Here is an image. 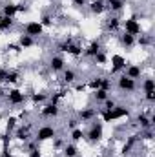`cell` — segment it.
<instances>
[{
    "label": "cell",
    "instance_id": "cell-8",
    "mask_svg": "<svg viewBox=\"0 0 155 157\" xmlns=\"http://www.w3.org/2000/svg\"><path fill=\"white\" fill-rule=\"evenodd\" d=\"M13 132H15L13 133L15 139L20 141V143H28V141L33 139V135H31V124H18Z\"/></svg>",
    "mask_w": 155,
    "mask_h": 157
},
{
    "label": "cell",
    "instance_id": "cell-9",
    "mask_svg": "<svg viewBox=\"0 0 155 157\" xmlns=\"http://www.w3.org/2000/svg\"><path fill=\"white\" fill-rule=\"evenodd\" d=\"M117 88H119V91H122V93H131V91H135L137 82H135L133 78L126 77V75L122 73L120 77L117 78Z\"/></svg>",
    "mask_w": 155,
    "mask_h": 157
},
{
    "label": "cell",
    "instance_id": "cell-41",
    "mask_svg": "<svg viewBox=\"0 0 155 157\" xmlns=\"http://www.w3.org/2000/svg\"><path fill=\"white\" fill-rule=\"evenodd\" d=\"M86 4H88V0H71V6H75V7H86Z\"/></svg>",
    "mask_w": 155,
    "mask_h": 157
},
{
    "label": "cell",
    "instance_id": "cell-44",
    "mask_svg": "<svg viewBox=\"0 0 155 157\" xmlns=\"http://www.w3.org/2000/svg\"><path fill=\"white\" fill-rule=\"evenodd\" d=\"M53 141H55V143H53V146H55V148H57V150H59V148H62V146H64V144H62V139H59V137H55V139H53Z\"/></svg>",
    "mask_w": 155,
    "mask_h": 157
},
{
    "label": "cell",
    "instance_id": "cell-27",
    "mask_svg": "<svg viewBox=\"0 0 155 157\" xmlns=\"http://www.w3.org/2000/svg\"><path fill=\"white\" fill-rule=\"evenodd\" d=\"M93 93V99H95V102H99V104H102L108 97H110V91H106V90H95V91H91Z\"/></svg>",
    "mask_w": 155,
    "mask_h": 157
},
{
    "label": "cell",
    "instance_id": "cell-31",
    "mask_svg": "<svg viewBox=\"0 0 155 157\" xmlns=\"http://www.w3.org/2000/svg\"><path fill=\"white\" fill-rule=\"evenodd\" d=\"M18 126V117H15V115H11V117L6 119V132L7 133H13V130Z\"/></svg>",
    "mask_w": 155,
    "mask_h": 157
},
{
    "label": "cell",
    "instance_id": "cell-29",
    "mask_svg": "<svg viewBox=\"0 0 155 157\" xmlns=\"http://www.w3.org/2000/svg\"><path fill=\"white\" fill-rule=\"evenodd\" d=\"M18 80H20V75H18L17 71H13V70H7V71H6L4 82H7V84H18Z\"/></svg>",
    "mask_w": 155,
    "mask_h": 157
},
{
    "label": "cell",
    "instance_id": "cell-43",
    "mask_svg": "<svg viewBox=\"0 0 155 157\" xmlns=\"http://www.w3.org/2000/svg\"><path fill=\"white\" fill-rule=\"evenodd\" d=\"M28 157H42V152H40V148L33 150V152H28Z\"/></svg>",
    "mask_w": 155,
    "mask_h": 157
},
{
    "label": "cell",
    "instance_id": "cell-46",
    "mask_svg": "<svg viewBox=\"0 0 155 157\" xmlns=\"http://www.w3.org/2000/svg\"><path fill=\"white\" fill-rule=\"evenodd\" d=\"M2 17H4V15H2V13H0V20H2Z\"/></svg>",
    "mask_w": 155,
    "mask_h": 157
},
{
    "label": "cell",
    "instance_id": "cell-5",
    "mask_svg": "<svg viewBox=\"0 0 155 157\" xmlns=\"http://www.w3.org/2000/svg\"><path fill=\"white\" fill-rule=\"evenodd\" d=\"M57 137V130L53 128V126H49V124H42L37 128V132H35V135H33V139L37 141V143H46V141H53Z\"/></svg>",
    "mask_w": 155,
    "mask_h": 157
},
{
    "label": "cell",
    "instance_id": "cell-23",
    "mask_svg": "<svg viewBox=\"0 0 155 157\" xmlns=\"http://www.w3.org/2000/svg\"><path fill=\"white\" fill-rule=\"evenodd\" d=\"M17 42H18V46H20L22 49H29V48H35V46H37V40L31 39L29 35H24V33L18 35V40H17Z\"/></svg>",
    "mask_w": 155,
    "mask_h": 157
},
{
    "label": "cell",
    "instance_id": "cell-2",
    "mask_svg": "<svg viewBox=\"0 0 155 157\" xmlns=\"http://www.w3.org/2000/svg\"><path fill=\"white\" fill-rule=\"evenodd\" d=\"M57 49H59L60 53H66V55L75 57V59H78V57L82 55V51H84V48H82L78 42H75L71 37H68L66 40L59 42V44H57Z\"/></svg>",
    "mask_w": 155,
    "mask_h": 157
},
{
    "label": "cell",
    "instance_id": "cell-14",
    "mask_svg": "<svg viewBox=\"0 0 155 157\" xmlns=\"http://www.w3.org/2000/svg\"><path fill=\"white\" fill-rule=\"evenodd\" d=\"M135 122H137V126L141 128V132H144V130H152L153 128V115H146V113H139L137 117H135Z\"/></svg>",
    "mask_w": 155,
    "mask_h": 157
},
{
    "label": "cell",
    "instance_id": "cell-11",
    "mask_svg": "<svg viewBox=\"0 0 155 157\" xmlns=\"http://www.w3.org/2000/svg\"><path fill=\"white\" fill-rule=\"evenodd\" d=\"M47 68L51 73H62L64 68H66V59L62 55H53L47 62Z\"/></svg>",
    "mask_w": 155,
    "mask_h": 157
},
{
    "label": "cell",
    "instance_id": "cell-22",
    "mask_svg": "<svg viewBox=\"0 0 155 157\" xmlns=\"http://www.w3.org/2000/svg\"><path fill=\"white\" fill-rule=\"evenodd\" d=\"M104 2H106V11H112V13L122 11L126 6V0H104Z\"/></svg>",
    "mask_w": 155,
    "mask_h": 157
},
{
    "label": "cell",
    "instance_id": "cell-39",
    "mask_svg": "<svg viewBox=\"0 0 155 157\" xmlns=\"http://www.w3.org/2000/svg\"><path fill=\"white\" fill-rule=\"evenodd\" d=\"M7 51H11V53H20L22 48L18 46V42H9V44H7Z\"/></svg>",
    "mask_w": 155,
    "mask_h": 157
},
{
    "label": "cell",
    "instance_id": "cell-45",
    "mask_svg": "<svg viewBox=\"0 0 155 157\" xmlns=\"http://www.w3.org/2000/svg\"><path fill=\"white\" fill-rule=\"evenodd\" d=\"M86 90V84H77L75 86V91H84Z\"/></svg>",
    "mask_w": 155,
    "mask_h": 157
},
{
    "label": "cell",
    "instance_id": "cell-32",
    "mask_svg": "<svg viewBox=\"0 0 155 157\" xmlns=\"http://www.w3.org/2000/svg\"><path fill=\"white\" fill-rule=\"evenodd\" d=\"M142 91L144 93H148V91H155V80H153V77H146L144 80H142Z\"/></svg>",
    "mask_w": 155,
    "mask_h": 157
},
{
    "label": "cell",
    "instance_id": "cell-1",
    "mask_svg": "<svg viewBox=\"0 0 155 157\" xmlns=\"http://www.w3.org/2000/svg\"><path fill=\"white\" fill-rule=\"evenodd\" d=\"M99 115L102 119V122H115L119 119L130 117V110L126 106H119L117 104L115 108H112V110H100Z\"/></svg>",
    "mask_w": 155,
    "mask_h": 157
},
{
    "label": "cell",
    "instance_id": "cell-42",
    "mask_svg": "<svg viewBox=\"0 0 155 157\" xmlns=\"http://www.w3.org/2000/svg\"><path fill=\"white\" fill-rule=\"evenodd\" d=\"M144 99H146L148 102H155V91H148V93H144Z\"/></svg>",
    "mask_w": 155,
    "mask_h": 157
},
{
    "label": "cell",
    "instance_id": "cell-35",
    "mask_svg": "<svg viewBox=\"0 0 155 157\" xmlns=\"http://www.w3.org/2000/svg\"><path fill=\"white\" fill-rule=\"evenodd\" d=\"M39 22L44 26V29H46V28H51V26H53V15H49V13H44V15L40 17Z\"/></svg>",
    "mask_w": 155,
    "mask_h": 157
},
{
    "label": "cell",
    "instance_id": "cell-26",
    "mask_svg": "<svg viewBox=\"0 0 155 157\" xmlns=\"http://www.w3.org/2000/svg\"><path fill=\"white\" fill-rule=\"evenodd\" d=\"M29 99L33 104H40V102H46L49 99V95L46 91H33V93H29Z\"/></svg>",
    "mask_w": 155,
    "mask_h": 157
},
{
    "label": "cell",
    "instance_id": "cell-20",
    "mask_svg": "<svg viewBox=\"0 0 155 157\" xmlns=\"http://www.w3.org/2000/svg\"><path fill=\"white\" fill-rule=\"evenodd\" d=\"M2 15L4 17H9V18H15L18 15V4H13V2H6L2 6Z\"/></svg>",
    "mask_w": 155,
    "mask_h": 157
},
{
    "label": "cell",
    "instance_id": "cell-6",
    "mask_svg": "<svg viewBox=\"0 0 155 157\" xmlns=\"http://www.w3.org/2000/svg\"><path fill=\"white\" fill-rule=\"evenodd\" d=\"M44 31H46V29H44V26L40 24L39 20H29V22L24 24V31H22V33H24V35H29L31 39L37 40L44 35Z\"/></svg>",
    "mask_w": 155,
    "mask_h": 157
},
{
    "label": "cell",
    "instance_id": "cell-7",
    "mask_svg": "<svg viewBox=\"0 0 155 157\" xmlns=\"http://www.w3.org/2000/svg\"><path fill=\"white\" fill-rule=\"evenodd\" d=\"M26 93L22 91V90H18V88H13V90H9L7 93H6V101H7V104H11V106H22L24 102H26Z\"/></svg>",
    "mask_w": 155,
    "mask_h": 157
},
{
    "label": "cell",
    "instance_id": "cell-49",
    "mask_svg": "<svg viewBox=\"0 0 155 157\" xmlns=\"http://www.w3.org/2000/svg\"><path fill=\"white\" fill-rule=\"evenodd\" d=\"M9 157H15V155H9Z\"/></svg>",
    "mask_w": 155,
    "mask_h": 157
},
{
    "label": "cell",
    "instance_id": "cell-30",
    "mask_svg": "<svg viewBox=\"0 0 155 157\" xmlns=\"http://www.w3.org/2000/svg\"><path fill=\"white\" fill-rule=\"evenodd\" d=\"M70 137H71V143H75L77 144L78 141H84V130L82 128H73V130H70Z\"/></svg>",
    "mask_w": 155,
    "mask_h": 157
},
{
    "label": "cell",
    "instance_id": "cell-18",
    "mask_svg": "<svg viewBox=\"0 0 155 157\" xmlns=\"http://www.w3.org/2000/svg\"><path fill=\"white\" fill-rule=\"evenodd\" d=\"M97 113L99 112L95 108H82L77 113V117L80 119V122H89V121H93V119L97 117Z\"/></svg>",
    "mask_w": 155,
    "mask_h": 157
},
{
    "label": "cell",
    "instance_id": "cell-33",
    "mask_svg": "<svg viewBox=\"0 0 155 157\" xmlns=\"http://www.w3.org/2000/svg\"><path fill=\"white\" fill-rule=\"evenodd\" d=\"M100 82H102V77H93V78H89V80L86 82V88H89L91 91H95V90L100 88Z\"/></svg>",
    "mask_w": 155,
    "mask_h": 157
},
{
    "label": "cell",
    "instance_id": "cell-21",
    "mask_svg": "<svg viewBox=\"0 0 155 157\" xmlns=\"http://www.w3.org/2000/svg\"><path fill=\"white\" fill-rule=\"evenodd\" d=\"M137 141H139V137H137V135H130V137L126 139V143L122 144V148H120V154H122V155H130V154H131V150L135 148Z\"/></svg>",
    "mask_w": 155,
    "mask_h": 157
},
{
    "label": "cell",
    "instance_id": "cell-48",
    "mask_svg": "<svg viewBox=\"0 0 155 157\" xmlns=\"http://www.w3.org/2000/svg\"><path fill=\"white\" fill-rule=\"evenodd\" d=\"M141 157H146V155H141Z\"/></svg>",
    "mask_w": 155,
    "mask_h": 157
},
{
    "label": "cell",
    "instance_id": "cell-12",
    "mask_svg": "<svg viewBox=\"0 0 155 157\" xmlns=\"http://www.w3.org/2000/svg\"><path fill=\"white\" fill-rule=\"evenodd\" d=\"M40 115L44 119H55L60 115V106L55 104V102H47L40 108Z\"/></svg>",
    "mask_w": 155,
    "mask_h": 157
},
{
    "label": "cell",
    "instance_id": "cell-3",
    "mask_svg": "<svg viewBox=\"0 0 155 157\" xmlns=\"http://www.w3.org/2000/svg\"><path fill=\"white\" fill-rule=\"evenodd\" d=\"M122 31L124 33H128V35H131V37H139V35H142V26H141V22H139V18H137V15H131L130 18H126V20H122Z\"/></svg>",
    "mask_w": 155,
    "mask_h": 157
},
{
    "label": "cell",
    "instance_id": "cell-10",
    "mask_svg": "<svg viewBox=\"0 0 155 157\" xmlns=\"http://www.w3.org/2000/svg\"><path fill=\"white\" fill-rule=\"evenodd\" d=\"M110 62H112V73H120L126 70L128 62H126V57L120 55V53H113L110 57Z\"/></svg>",
    "mask_w": 155,
    "mask_h": 157
},
{
    "label": "cell",
    "instance_id": "cell-38",
    "mask_svg": "<svg viewBox=\"0 0 155 157\" xmlns=\"http://www.w3.org/2000/svg\"><path fill=\"white\" fill-rule=\"evenodd\" d=\"M115 106H117V102L113 101V99H110V97H108V99L102 102V108H100V110H112V108H115Z\"/></svg>",
    "mask_w": 155,
    "mask_h": 157
},
{
    "label": "cell",
    "instance_id": "cell-36",
    "mask_svg": "<svg viewBox=\"0 0 155 157\" xmlns=\"http://www.w3.org/2000/svg\"><path fill=\"white\" fill-rule=\"evenodd\" d=\"M112 88H113V82H112V78L102 77V82H100V90H106V91H110Z\"/></svg>",
    "mask_w": 155,
    "mask_h": 157
},
{
    "label": "cell",
    "instance_id": "cell-28",
    "mask_svg": "<svg viewBox=\"0 0 155 157\" xmlns=\"http://www.w3.org/2000/svg\"><path fill=\"white\" fill-rule=\"evenodd\" d=\"M13 26H15V18H9V17H2V20H0V33L13 29Z\"/></svg>",
    "mask_w": 155,
    "mask_h": 157
},
{
    "label": "cell",
    "instance_id": "cell-25",
    "mask_svg": "<svg viewBox=\"0 0 155 157\" xmlns=\"http://www.w3.org/2000/svg\"><path fill=\"white\" fill-rule=\"evenodd\" d=\"M62 155L64 157H78V148L75 143H68L62 146Z\"/></svg>",
    "mask_w": 155,
    "mask_h": 157
},
{
    "label": "cell",
    "instance_id": "cell-24",
    "mask_svg": "<svg viewBox=\"0 0 155 157\" xmlns=\"http://www.w3.org/2000/svg\"><path fill=\"white\" fill-rule=\"evenodd\" d=\"M119 42H120V46H122V48L131 49V48L135 46V37H131V35H128V33H124V31H122V35H119Z\"/></svg>",
    "mask_w": 155,
    "mask_h": 157
},
{
    "label": "cell",
    "instance_id": "cell-13",
    "mask_svg": "<svg viewBox=\"0 0 155 157\" xmlns=\"http://www.w3.org/2000/svg\"><path fill=\"white\" fill-rule=\"evenodd\" d=\"M99 51H102V42H100L99 39H95V40H91V42L84 48L82 55H84V57H88V59H93Z\"/></svg>",
    "mask_w": 155,
    "mask_h": 157
},
{
    "label": "cell",
    "instance_id": "cell-17",
    "mask_svg": "<svg viewBox=\"0 0 155 157\" xmlns=\"http://www.w3.org/2000/svg\"><path fill=\"white\" fill-rule=\"evenodd\" d=\"M124 75L130 77V78H133V80H137V78L142 77V68H141L139 64H128L126 70H124Z\"/></svg>",
    "mask_w": 155,
    "mask_h": 157
},
{
    "label": "cell",
    "instance_id": "cell-16",
    "mask_svg": "<svg viewBox=\"0 0 155 157\" xmlns=\"http://www.w3.org/2000/svg\"><path fill=\"white\" fill-rule=\"evenodd\" d=\"M86 6H88L91 15H102L106 11V2L104 0H89Z\"/></svg>",
    "mask_w": 155,
    "mask_h": 157
},
{
    "label": "cell",
    "instance_id": "cell-4",
    "mask_svg": "<svg viewBox=\"0 0 155 157\" xmlns=\"http://www.w3.org/2000/svg\"><path fill=\"white\" fill-rule=\"evenodd\" d=\"M102 137H104V126H102V122H99V121H91L89 130L84 132V139H88L89 143L97 144V143L102 141Z\"/></svg>",
    "mask_w": 155,
    "mask_h": 157
},
{
    "label": "cell",
    "instance_id": "cell-19",
    "mask_svg": "<svg viewBox=\"0 0 155 157\" xmlns=\"http://www.w3.org/2000/svg\"><path fill=\"white\" fill-rule=\"evenodd\" d=\"M77 71L75 70H71V68H64V71H62V82L66 84V86H71V84H75L77 82Z\"/></svg>",
    "mask_w": 155,
    "mask_h": 157
},
{
    "label": "cell",
    "instance_id": "cell-47",
    "mask_svg": "<svg viewBox=\"0 0 155 157\" xmlns=\"http://www.w3.org/2000/svg\"><path fill=\"white\" fill-rule=\"evenodd\" d=\"M0 139H2V133H0Z\"/></svg>",
    "mask_w": 155,
    "mask_h": 157
},
{
    "label": "cell",
    "instance_id": "cell-37",
    "mask_svg": "<svg viewBox=\"0 0 155 157\" xmlns=\"http://www.w3.org/2000/svg\"><path fill=\"white\" fill-rule=\"evenodd\" d=\"M78 124H80V119H78V117H70L68 121H66V126H68L70 130H73V128H77Z\"/></svg>",
    "mask_w": 155,
    "mask_h": 157
},
{
    "label": "cell",
    "instance_id": "cell-15",
    "mask_svg": "<svg viewBox=\"0 0 155 157\" xmlns=\"http://www.w3.org/2000/svg\"><path fill=\"white\" fill-rule=\"evenodd\" d=\"M104 26H106V31L108 33H119L120 31V26H122V20L117 15H110L106 18V22H104Z\"/></svg>",
    "mask_w": 155,
    "mask_h": 157
},
{
    "label": "cell",
    "instance_id": "cell-40",
    "mask_svg": "<svg viewBox=\"0 0 155 157\" xmlns=\"http://www.w3.org/2000/svg\"><path fill=\"white\" fill-rule=\"evenodd\" d=\"M37 148H40V146H39V143H37L35 139H31V141L26 143V150H28V152H33V150H37Z\"/></svg>",
    "mask_w": 155,
    "mask_h": 157
},
{
    "label": "cell",
    "instance_id": "cell-34",
    "mask_svg": "<svg viewBox=\"0 0 155 157\" xmlns=\"http://www.w3.org/2000/svg\"><path fill=\"white\" fill-rule=\"evenodd\" d=\"M93 62L97 64V66H104L106 62H108V57H106V53H104V49L102 51H99L95 57H93Z\"/></svg>",
    "mask_w": 155,
    "mask_h": 157
}]
</instances>
